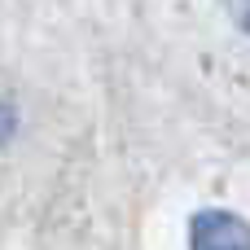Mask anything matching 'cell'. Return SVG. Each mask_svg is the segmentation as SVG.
Here are the masks:
<instances>
[{"label":"cell","instance_id":"cell-1","mask_svg":"<svg viewBox=\"0 0 250 250\" xmlns=\"http://www.w3.org/2000/svg\"><path fill=\"white\" fill-rule=\"evenodd\" d=\"M193 250H250V224L233 211H202L193 220Z\"/></svg>","mask_w":250,"mask_h":250},{"label":"cell","instance_id":"cell-2","mask_svg":"<svg viewBox=\"0 0 250 250\" xmlns=\"http://www.w3.org/2000/svg\"><path fill=\"white\" fill-rule=\"evenodd\" d=\"M220 4L229 9V18H233V22L250 35V0H220Z\"/></svg>","mask_w":250,"mask_h":250}]
</instances>
